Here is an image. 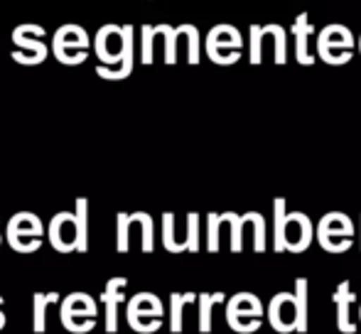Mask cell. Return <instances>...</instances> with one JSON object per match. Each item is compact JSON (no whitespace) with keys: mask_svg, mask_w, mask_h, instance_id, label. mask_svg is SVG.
<instances>
[{"mask_svg":"<svg viewBox=\"0 0 361 334\" xmlns=\"http://www.w3.org/2000/svg\"><path fill=\"white\" fill-rule=\"evenodd\" d=\"M268 322L276 332H307V278L295 280V292H278L268 305Z\"/></svg>","mask_w":361,"mask_h":334,"instance_id":"1","label":"cell"},{"mask_svg":"<svg viewBox=\"0 0 361 334\" xmlns=\"http://www.w3.org/2000/svg\"><path fill=\"white\" fill-rule=\"evenodd\" d=\"M357 47V39H354L352 30L347 25H327L322 32L317 35V54L324 64H332V67H342V64L352 62V49Z\"/></svg>","mask_w":361,"mask_h":334,"instance_id":"2","label":"cell"},{"mask_svg":"<svg viewBox=\"0 0 361 334\" xmlns=\"http://www.w3.org/2000/svg\"><path fill=\"white\" fill-rule=\"evenodd\" d=\"M89 47H91L89 32L81 25L74 23L62 25L52 37V54L57 57L59 64H67V67L84 64L89 59Z\"/></svg>","mask_w":361,"mask_h":334,"instance_id":"3","label":"cell"},{"mask_svg":"<svg viewBox=\"0 0 361 334\" xmlns=\"http://www.w3.org/2000/svg\"><path fill=\"white\" fill-rule=\"evenodd\" d=\"M314 234H317V241L324 251L344 253V251L352 249L357 229H354L352 219H349L347 214H342V211H329L327 216L319 219Z\"/></svg>","mask_w":361,"mask_h":334,"instance_id":"4","label":"cell"},{"mask_svg":"<svg viewBox=\"0 0 361 334\" xmlns=\"http://www.w3.org/2000/svg\"><path fill=\"white\" fill-rule=\"evenodd\" d=\"M241 47L243 37L233 25H216L207 35V54L214 64L228 67V64H236L241 59Z\"/></svg>","mask_w":361,"mask_h":334,"instance_id":"5","label":"cell"},{"mask_svg":"<svg viewBox=\"0 0 361 334\" xmlns=\"http://www.w3.org/2000/svg\"><path fill=\"white\" fill-rule=\"evenodd\" d=\"M263 305L256 295L251 292H238L228 300L226 305V320L228 327L238 334H251L263 325Z\"/></svg>","mask_w":361,"mask_h":334,"instance_id":"6","label":"cell"},{"mask_svg":"<svg viewBox=\"0 0 361 334\" xmlns=\"http://www.w3.org/2000/svg\"><path fill=\"white\" fill-rule=\"evenodd\" d=\"M42 221L30 211H20L8 224V244L18 253H35L42 246Z\"/></svg>","mask_w":361,"mask_h":334,"instance_id":"7","label":"cell"},{"mask_svg":"<svg viewBox=\"0 0 361 334\" xmlns=\"http://www.w3.org/2000/svg\"><path fill=\"white\" fill-rule=\"evenodd\" d=\"M35 30V23L20 25V27L13 30V42L18 47V52H13V59L18 64H25V67H35V64H42L47 59V44L42 42V37H30Z\"/></svg>","mask_w":361,"mask_h":334,"instance_id":"8","label":"cell"},{"mask_svg":"<svg viewBox=\"0 0 361 334\" xmlns=\"http://www.w3.org/2000/svg\"><path fill=\"white\" fill-rule=\"evenodd\" d=\"M145 317L147 320H162V302L155 295H150V292H138L128 302V325L140 334H150L160 330L157 325H145L143 322Z\"/></svg>","mask_w":361,"mask_h":334,"instance_id":"9","label":"cell"},{"mask_svg":"<svg viewBox=\"0 0 361 334\" xmlns=\"http://www.w3.org/2000/svg\"><path fill=\"white\" fill-rule=\"evenodd\" d=\"M96 57L106 67H118L121 62V49H123V25H101L99 32L94 37Z\"/></svg>","mask_w":361,"mask_h":334,"instance_id":"10","label":"cell"},{"mask_svg":"<svg viewBox=\"0 0 361 334\" xmlns=\"http://www.w3.org/2000/svg\"><path fill=\"white\" fill-rule=\"evenodd\" d=\"M314 239L312 221L302 211H288L286 216V231H283V244L290 253H302L310 249Z\"/></svg>","mask_w":361,"mask_h":334,"instance_id":"11","label":"cell"},{"mask_svg":"<svg viewBox=\"0 0 361 334\" xmlns=\"http://www.w3.org/2000/svg\"><path fill=\"white\" fill-rule=\"evenodd\" d=\"M135 37H133V25H123V49H121V62L118 67H106V64H99L96 67V74L101 79H109V82H121V79H128L130 72L135 67Z\"/></svg>","mask_w":361,"mask_h":334,"instance_id":"12","label":"cell"},{"mask_svg":"<svg viewBox=\"0 0 361 334\" xmlns=\"http://www.w3.org/2000/svg\"><path fill=\"white\" fill-rule=\"evenodd\" d=\"M49 241L59 253L76 251V226L72 211H59L52 221H49Z\"/></svg>","mask_w":361,"mask_h":334,"instance_id":"13","label":"cell"},{"mask_svg":"<svg viewBox=\"0 0 361 334\" xmlns=\"http://www.w3.org/2000/svg\"><path fill=\"white\" fill-rule=\"evenodd\" d=\"M332 300H334V305H337V330L342 334H354L357 332V325H352L349 305L357 300V295H354V290H352V283L349 280L339 283L337 290H334V295H332Z\"/></svg>","mask_w":361,"mask_h":334,"instance_id":"14","label":"cell"},{"mask_svg":"<svg viewBox=\"0 0 361 334\" xmlns=\"http://www.w3.org/2000/svg\"><path fill=\"white\" fill-rule=\"evenodd\" d=\"M293 35H295V59H298V64H302V67H312L314 57L307 49V39H310V35H314V25L310 23L307 13H300L298 18H295Z\"/></svg>","mask_w":361,"mask_h":334,"instance_id":"15","label":"cell"},{"mask_svg":"<svg viewBox=\"0 0 361 334\" xmlns=\"http://www.w3.org/2000/svg\"><path fill=\"white\" fill-rule=\"evenodd\" d=\"M96 317V302L86 292H74L62 302V325H67L72 317Z\"/></svg>","mask_w":361,"mask_h":334,"instance_id":"16","label":"cell"},{"mask_svg":"<svg viewBox=\"0 0 361 334\" xmlns=\"http://www.w3.org/2000/svg\"><path fill=\"white\" fill-rule=\"evenodd\" d=\"M74 226H76V251H89V199L79 197L74 211Z\"/></svg>","mask_w":361,"mask_h":334,"instance_id":"17","label":"cell"},{"mask_svg":"<svg viewBox=\"0 0 361 334\" xmlns=\"http://www.w3.org/2000/svg\"><path fill=\"white\" fill-rule=\"evenodd\" d=\"M197 300H200V332L209 334L212 332V310H214V305L226 300V297H224V292H214V295L202 292Z\"/></svg>","mask_w":361,"mask_h":334,"instance_id":"18","label":"cell"},{"mask_svg":"<svg viewBox=\"0 0 361 334\" xmlns=\"http://www.w3.org/2000/svg\"><path fill=\"white\" fill-rule=\"evenodd\" d=\"M195 300H197L195 292H185V295L172 292V297H170V330H172V334L182 332V310H185V305H190V302H195Z\"/></svg>","mask_w":361,"mask_h":334,"instance_id":"19","label":"cell"},{"mask_svg":"<svg viewBox=\"0 0 361 334\" xmlns=\"http://www.w3.org/2000/svg\"><path fill=\"white\" fill-rule=\"evenodd\" d=\"M286 216H288V202L283 197L276 199V236H273V251L276 253H286V244H283V231H286Z\"/></svg>","mask_w":361,"mask_h":334,"instance_id":"20","label":"cell"},{"mask_svg":"<svg viewBox=\"0 0 361 334\" xmlns=\"http://www.w3.org/2000/svg\"><path fill=\"white\" fill-rule=\"evenodd\" d=\"M263 32L273 35V42H276V64L283 67L288 62V32L281 25H263Z\"/></svg>","mask_w":361,"mask_h":334,"instance_id":"21","label":"cell"},{"mask_svg":"<svg viewBox=\"0 0 361 334\" xmlns=\"http://www.w3.org/2000/svg\"><path fill=\"white\" fill-rule=\"evenodd\" d=\"M155 35H162L165 37V64H175L177 62V27H170V25H155Z\"/></svg>","mask_w":361,"mask_h":334,"instance_id":"22","label":"cell"},{"mask_svg":"<svg viewBox=\"0 0 361 334\" xmlns=\"http://www.w3.org/2000/svg\"><path fill=\"white\" fill-rule=\"evenodd\" d=\"M177 30L187 37V62L195 67V64H200V30L195 25H180Z\"/></svg>","mask_w":361,"mask_h":334,"instance_id":"23","label":"cell"},{"mask_svg":"<svg viewBox=\"0 0 361 334\" xmlns=\"http://www.w3.org/2000/svg\"><path fill=\"white\" fill-rule=\"evenodd\" d=\"M248 62L251 64H261L263 59V37H266V32H263V25H251V30H248Z\"/></svg>","mask_w":361,"mask_h":334,"instance_id":"24","label":"cell"},{"mask_svg":"<svg viewBox=\"0 0 361 334\" xmlns=\"http://www.w3.org/2000/svg\"><path fill=\"white\" fill-rule=\"evenodd\" d=\"M221 219L226 221V224H231V251L241 253L243 249L241 231H243V224H246V216H238V214H233V211H224Z\"/></svg>","mask_w":361,"mask_h":334,"instance_id":"25","label":"cell"},{"mask_svg":"<svg viewBox=\"0 0 361 334\" xmlns=\"http://www.w3.org/2000/svg\"><path fill=\"white\" fill-rule=\"evenodd\" d=\"M162 246L170 253H182V244L175 241V214H162Z\"/></svg>","mask_w":361,"mask_h":334,"instance_id":"26","label":"cell"},{"mask_svg":"<svg viewBox=\"0 0 361 334\" xmlns=\"http://www.w3.org/2000/svg\"><path fill=\"white\" fill-rule=\"evenodd\" d=\"M47 295H42V292H35V334H42L47 330Z\"/></svg>","mask_w":361,"mask_h":334,"instance_id":"27","label":"cell"},{"mask_svg":"<svg viewBox=\"0 0 361 334\" xmlns=\"http://www.w3.org/2000/svg\"><path fill=\"white\" fill-rule=\"evenodd\" d=\"M152 42H155V27L152 25H143L140 27V62L152 64Z\"/></svg>","mask_w":361,"mask_h":334,"instance_id":"28","label":"cell"},{"mask_svg":"<svg viewBox=\"0 0 361 334\" xmlns=\"http://www.w3.org/2000/svg\"><path fill=\"white\" fill-rule=\"evenodd\" d=\"M248 219H251L253 224V234H256V239H253V249H256V253H263L266 251V219H263L258 211H248Z\"/></svg>","mask_w":361,"mask_h":334,"instance_id":"29","label":"cell"},{"mask_svg":"<svg viewBox=\"0 0 361 334\" xmlns=\"http://www.w3.org/2000/svg\"><path fill=\"white\" fill-rule=\"evenodd\" d=\"M185 246H187V251H190V253L200 251V214H195V211L187 216V241H185Z\"/></svg>","mask_w":361,"mask_h":334,"instance_id":"30","label":"cell"},{"mask_svg":"<svg viewBox=\"0 0 361 334\" xmlns=\"http://www.w3.org/2000/svg\"><path fill=\"white\" fill-rule=\"evenodd\" d=\"M118 253H128V229H130V219H128V214L126 211H121L118 214Z\"/></svg>","mask_w":361,"mask_h":334,"instance_id":"31","label":"cell"},{"mask_svg":"<svg viewBox=\"0 0 361 334\" xmlns=\"http://www.w3.org/2000/svg\"><path fill=\"white\" fill-rule=\"evenodd\" d=\"M140 229H143V251L152 253V216L147 211H138Z\"/></svg>","mask_w":361,"mask_h":334,"instance_id":"32","label":"cell"},{"mask_svg":"<svg viewBox=\"0 0 361 334\" xmlns=\"http://www.w3.org/2000/svg\"><path fill=\"white\" fill-rule=\"evenodd\" d=\"M207 224H209V241H207V249H209V253H216L219 251V226H221V219H219V214H209L207 216Z\"/></svg>","mask_w":361,"mask_h":334,"instance_id":"33","label":"cell"},{"mask_svg":"<svg viewBox=\"0 0 361 334\" xmlns=\"http://www.w3.org/2000/svg\"><path fill=\"white\" fill-rule=\"evenodd\" d=\"M47 302H59V295H57V292H47Z\"/></svg>","mask_w":361,"mask_h":334,"instance_id":"34","label":"cell"},{"mask_svg":"<svg viewBox=\"0 0 361 334\" xmlns=\"http://www.w3.org/2000/svg\"><path fill=\"white\" fill-rule=\"evenodd\" d=\"M5 327V315H3V310H0V330Z\"/></svg>","mask_w":361,"mask_h":334,"instance_id":"35","label":"cell"},{"mask_svg":"<svg viewBox=\"0 0 361 334\" xmlns=\"http://www.w3.org/2000/svg\"><path fill=\"white\" fill-rule=\"evenodd\" d=\"M357 44H359V52H361V37H359V42H357Z\"/></svg>","mask_w":361,"mask_h":334,"instance_id":"36","label":"cell"},{"mask_svg":"<svg viewBox=\"0 0 361 334\" xmlns=\"http://www.w3.org/2000/svg\"><path fill=\"white\" fill-rule=\"evenodd\" d=\"M0 305H3V297H0Z\"/></svg>","mask_w":361,"mask_h":334,"instance_id":"37","label":"cell"},{"mask_svg":"<svg viewBox=\"0 0 361 334\" xmlns=\"http://www.w3.org/2000/svg\"><path fill=\"white\" fill-rule=\"evenodd\" d=\"M0 244H3V236H0Z\"/></svg>","mask_w":361,"mask_h":334,"instance_id":"38","label":"cell"},{"mask_svg":"<svg viewBox=\"0 0 361 334\" xmlns=\"http://www.w3.org/2000/svg\"><path fill=\"white\" fill-rule=\"evenodd\" d=\"M359 317H361V310H359Z\"/></svg>","mask_w":361,"mask_h":334,"instance_id":"39","label":"cell"},{"mask_svg":"<svg viewBox=\"0 0 361 334\" xmlns=\"http://www.w3.org/2000/svg\"><path fill=\"white\" fill-rule=\"evenodd\" d=\"M359 234H361V229H359Z\"/></svg>","mask_w":361,"mask_h":334,"instance_id":"40","label":"cell"}]
</instances>
